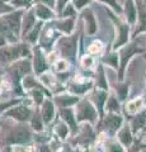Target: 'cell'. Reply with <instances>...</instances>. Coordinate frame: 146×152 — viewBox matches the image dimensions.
Wrapping results in <instances>:
<instances>
[{
	"mask_svg": "<svg viewBox=\"0 0 146 152\" xmlns=\"http://www.w3.org/2000/svg\"><path fill=\"white\" fill-rule=\"evenodd\" d=\"M57 27L60 28V29H62L64 32L70 33L73 29V20H65L62 23H57Z\"/></svg>",
	"mask_w": 146,
	"mask_h": 152,
	"instance_id": "12",
	"label": "cell"
},
{
	"mask_svg": "<svg viewBox=\"0 0 146 152\" xmlns=\"http://www.w3.org/2000/svg\"><path fill=\"white\" fill-rule=\"evenodd\" d=\"M32 0H13V4L17 7H27L29 5Z\"/></svg>",
	"mask_w": 146,
	"mask_h": 152,
	"instance_id": "15",
	"label": "cell"
},
{
	"mask_svg": "<svg viewBox=\"0 0 146 152\" xmlns=\"http://www.w3.org/2000/svg\"><path fill=\"white\" fill-rule=\"evenodd\" d=\"M87 1L88 0H75V5H76V8H83L84 5L87 4Z\"/></svg>",
	"mask_w": 146,
	"mask_h": 152,
	"instance_id": "21",
	"label": "cell"
},
{
	"mask_svg": "<svg viewBox=\"0 0 146 152\" xmlns=\"http://www.w3.org/2000/svg\"><path fill=\"white\" fill-rule=\"evenodd\" d=\"M107 124H108V127H109L111 129L114 131L121 124V118L118 115H111V117H108L107 118Z\"/></svg>",
	"mask_w": 146,
	"mask_h": 152,
	"instance_id": "9",
	"label": "cell"
},
{
	"mask_svg": "<svg viewBox=\"0 0 146 152\" xmlns=\"http://www.w3.org/2000/svg\"><path fill=\"white\" fill-rule=\"evenodd\" d=\"M29 109H27L26 107H17L12 109V110H9L7 113V115H10V117H14L17 118V119H21V121H26L28 117H29Z\"/></svg>",
	"mask_w": 146,
	"mask_h": 152,
	"instance_id": "1",
	"label": "cell"
},
{
	"mask_svg": "<svg viewBox=\"0 0 146 152\" xmlns=\"http://www.w3.org/2000/svg\"><path fill=\"white\" fill-rule=\"evenodd\" d=\"M8 10H10V9L7 8V7H4V5H3V3L0 1V13H4V12H8Z\"/></svg>",
	"mask_w": 146,
	"mask_h": 152,
	"instance_id": "23",
	"label": "cell"
},
{
	"mask_svg": "<svg viewBox=\"0 0 146 152\" xmlns=\"http://www.w3.org/2000/svg\"><path fill=\"white\" fill-rule=\"evenodd\" d=\"M34 69H36L37 72H42V71H45L47 69L45 57H43V55H42L40 51L37 52V55L34 57Z\"/></svg>",
	"mask_w": 146,
	"mask_h": 152,
	"instance_id": "5",
	"label": "cell"
},
{
	"mask_svg": "<svg viewBox=\"0 0 146 152\" xmlns=\"http://www.w3.org/2000/svg\"><path fill=\"white\" fill-rule=\"evenodd\" d=\"M101 50H102L101 42H94V43H92L89 46V51H90L92 53H97V52H99Z\"/></svg>",
	"mask_w": 146,
	"mask_h": 152,
	"instance_id": "14",
	"label": "cell"
},
{
	"mask_svg": "<svg viewBox=\"0 0 146 152\" xmlns=\"http://www.w3.org/2000/svg\"><path fill=\"white\" fill-rule=\"evenodd\" d=\"M118 108V103H117L114 99H111L109 102H108V109H112V110H116V109Z\"/></svg>",
	"mask_w": 146,
	"mask_h": 152,
	"instance_id": "18",
	"label": "cell"
},
{
	"mask_svg": "<svg viewBox=\"0 0 146 152\" xmlns=\"http://www.w3.org/2000/svg\"><path fill=\"white\" fill-rule=\"evenodd\" d=\"M79 117L81 118H88V119L90 121H94V118H95V110H94V108L90 107L89 104H84L81 105V109H80L79 112Z\"/></svg>",
	"mask_w": 146,
	"mask_h": 152,
	"instance_id": "2",
	"label": "cell"
},
{
	"mask_svg": "<svg viewBox=\"0 0 146 152\" xmlns=\"http://www.w3.org/2000/svg\"><path fill=\"white\" fill-rule=\"evenodd\" d=\"M4 43H5V36L0 34V46H3Z\"/></svg>",
	"mask_w": 146,
	"mask_h": 152,
	"instance_id": "25",
	"label": "cell"
},
{
	"mask_svg": "<svg viewBox=\"0 0 146 152\" xmlns=\"http://www.w3.org/2000/svg\"><path fill=\"white\" fill-rule=\"evenodd\" d=\"M93 64H94V61L92 57H89V56H87L83 60V65L85 66V67H90V66H93Z\"/></svg>",
	"mask_w": 146,
	"mask_h": 152,
	"instance_id": "17",
	"label": "cell"
},
{
	"mask_svg": "<svg viewBox=\"0 0 146 152\" xmlns=\"http://www.w3.org/2000/svg\"><path fill=\"white\" fill-rule=\"evenodd\" d=\"M135 52H139V48H136L135 45H130V46H127L126 48L122 51V69L126 66V62L128 61V58L131 57V55L135 53Z\"/></svg>",
	"mask_w": 146,
	"mask_h": 152,
	"instance_id": "3",
	"label": "cell"
},
{
	"mask_svg": "<svg viewBox=\"0 0 146 152\" xmlns=\"http://www.w3.org/2000/svg\"><path fill=\"white\" fill-rule=\"evenodd\" d=\"M52 115H54V107L50 102H46L45 103V107H43V118L46 122H50L52 119Z\"/></svg>",
	"mask_w": 146,
	"mask_h": 152,
	"instance_id": "8",
	"label": "cell"
},
{
	"mask_svg": "<svg viewBox=\"0 0 146 152\" xmlns=\"http://www.w3.org/2000/svg\"><path fill=\"white\" fill-rule=\"evenodd\" d=\"M43 3H46L47 5H50V7H52L54 5V3H55V0H42Z\"/></svg>",
	"mask_w": 146,
	"mask_h": 152,
	"instance_id": "24",
	"label": "cell"
},
{
	"mask_svg": "<svg viewBox=\"0 0 146 152\" xmlns=\"http://www.w3.org/2000/svg\"><path fill=\"white\" fill-rule=\"evenodd\" d=\"M67 0H59V9H62V7L66 5Z\"/></svg>",
	"mask_w": 146,
	"mask_h": 152,
	"instance_id": "22",
	"label": "cell"
},
{
	"mask_svg": "<svg viewBox=\"0 0 146 152\" xmlns=\"http://www.w3.org/2000/svg\"><path fill=\"white\" fill-rule=\"evenodd\" d=\"M28 132L27 131H24V129H18L17 131V133L14 134V142H24V141H27L28 140Z\"/></svg>",
	"mask_w": 146,
	"mask_h": 152,
	"instance_id": "11",
	"label": "cell"
},
{
	"mask_svg": "<svg viewBox=\"0 0 146 152\" xmlns=\"http://www.w3.org/2000/svg\"><path fill=\"white\" fill-rule=\"evenodd\" d=\"M126 17L130 23H134L136 19V8L134 5L132 0H127L126 1Z\"/></svg>",
	"mask_w": 146,
	"mask_h": 152,
	"instance_id": "4",
	"label": "cell"
},
{
	"mask_svg": "<svg viewBox=\"0 0 146 152\" xmlns=\"http://www.w3.org/2000/svg\"><path fill=\"white\" fill-rule=\"evenodd\" d=\"M66 69H67V64H66V61L61 60V61H59V62L56 64V70H57V71H65Z\"/></svg>",
	"mask_w": 146,
	"mask_h": 152,
	"instance_id": "16",
	"label": "cell"
},
{
	"mask_svg": "<svg viewBox=\"0 0 146 152\" xmlns=\"http://www.w3.org/2000/svg\"><path fill=\"white\" fill-rule=\"evenodd\" d=\"M37 15L42 19H50V18H52L54 14L48 8H46L45 5L40 4V5H37Z\"/></svg>",
	"mask_w": 146,
	"mask_h": 152,
	"instance_id": "7",
	"label": "cell"
},
{
	"mask_svg": "<svg viewBox=\"0 0 146 152\" xmlns=\"http://www.w3.org/2000/svg\"><path fill=\"white\" fill-rule=\"evenodd\" d=\"M102 1H104L107 4H109L111 7H113L114 9H117V10H120V7H118V4H117L116 0H102Z\"/></svg>",
	"mask_w": 146,
	"mask_h": 152,
	"instance_id": "20",
	"label": "cell"
},
{
	"mask_svg": "<svg viewBox=\"0 0 146 152\" xmlns=\"http://www.w3.org/2000/svg\"><path fill=\"white\" fill-rule=\"evenodd\" d=\"M34 23H36V19H34L33 13H28L24 18V23H23V33L26 34V33L29 32L32 29V27L36 26Z\"/></svg>",
	"mask_w": 146,
	"mask_h": 152,
	"instance_id": "6",
	"label": "cell"
},
{
	"mask_svg": "<svg viewBox=\"0 0 146 152\" xmlns=\"http://www.w3.org/2000/svg\"><path fill=\"white\" fill-rule=\"evenodd\" d=\"M74 14H75V12H74L73 5H66V9H65V12H64V15L67 17V15H74Z\"/></svg>",
	"mask_w": 146,
	"mask_h": 152,
	"instance_id": "19",
	"label": "cell"
},
{
	"mask_svg": "<svg viewBox=\"0 0 146 152\" xmlns=\"http://www.w3.org/2000/svg\"><path fill=\"white\" fill-rule=\"evenodd\" d=\"M41 26H42V24H36L33 32H32L31 34H29V37H28L31 42H34V41L37 39V37H38V33H40V29H41Z\"/></svg>",
	"mask_w": 146,
	"mask_h": 152,
	"instance_id": "13",
	"label": "cell"
},
{
	"mask_svg": "<svg viewBox=\"0 0 146 152\" xmlns=\"http://www.w3.org/2000/svg\"><path fill=\"white\" fill-rule=\"evenodd\" d=\"M141 105H142V100L141 99H135V100H132L131 103H128V105H127V109H128L130 113H136L139 110V109L141 108Z\"/></svg>",
	"mask_w": 146,
	"mask_h": 152,
	"instance_id": "10",
	"label": "cell"
}]
</instances>
